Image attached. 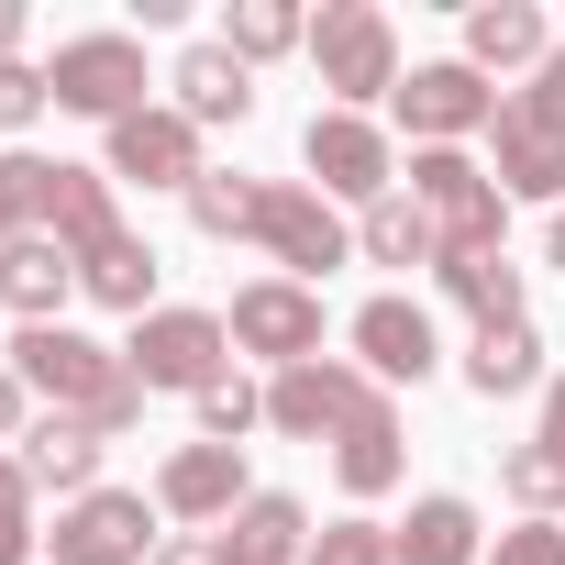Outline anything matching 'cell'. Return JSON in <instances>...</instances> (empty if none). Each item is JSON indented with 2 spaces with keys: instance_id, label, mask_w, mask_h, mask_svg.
I'll return each mask as SVG.
<instances>
[{
  "instance_id": "cell-1",
  "label": "cell",
  "mask_w": 565,
  "mask_h": 565,
  "mask_svg": "<svg viewBox=\"0 0 565 565\" xmlns=\"http://www.w3.org/2000/svg\"><path fill=\"white\" fill-rule=\"evenodd\" d=\"M311 78L333 89V111H366V100H399V23L377 0H333L311 23Z\"/></svg>"
},
{
  "instance_id": "cell-2",
  "label": "cell",
  "mask_w": 565,
  "mask_h": 565,
  "mask_svg": "<svg viewBox=\"0 0 565 565\" xmlns=\"http://www.w3.org/2000/svg\"><path fill=\"white\" fill-rule=\"evenodd\" d=\"M411 200L433 211L444 255H488V244H510V200H499V178H488L466 145H422V156H411Z\"/></svg>"
},
{
  "instance_id": "cell-3",
  "label": "cell",
  "mask_w": 565,
  "mask_h": 565,
  "mask_svg": "<svg viewBox=\"0 0 565 565\" xmlns=\"http://www.w3.org/2000/svg\"><path fill=\"white\" fill-rule=\"evenodd\" d=\"M255 244L277 255V277H300V289H322V277L355 255V222L311 189V178H266V200H255Z\"/></svg>"
},
{
  "instance_id": "cell-4",
  "label": "cell",
  "mask_w": 565,
  "mask_h": 565,
  "mask_svg": "<svg viewBox=\"0 0 565 565\" xmlns=\"http://www.w3.org/2000/svg\"><path fill=\"white\" fill-rule=\"evenodd\" d=\"M388 388L366 377V366H344V355H311V366H289V377H266V433H289V444H333L344 422H366Z\"/></svg>"
},
{
  "instance_id": "cell-5",
  "label": "cell",
  "mask_w": 565,
  "mask_h": 565,
  "mask_svg": "<svg viewBox=\"0 0 565 565\" xmlns=\"http://www.w3.org/2000/svg\"><path fill=\"white\" fill-rule=\"evenodd\" d=\"M45 89H56V111H78V122H134V111H145V45H134V34H67L56 67H45Z\"/></svg>"
},
{
  "instance_id": "cell-6",
  "label": "cell",
  "mask_w": 565,
  "mask_h": 565,
  "mask_svg": "<svg viewBox=\"0 0 565 565\" xmlns=\"http://www.w3.org/2000/svg\"><path fill=\"white\" fill-rule=\"evenodd\" d=\"M12 377L34 388V399H56V411H100L111 388H122V344H89L78 322H34L23 344H12Z\"/></svg>"
},
{
  "instance_id": "cell-7",
  "label": "cell",
  "mask_w": 565,
  "mask_h": 565,
  "mask_svg": "<svg viewBox=\"0 0 565 565\" xmlns=\"http://www.w3.org/2000/svg\"><path fill=\"white\" fill-rule=\"evenodd\" d=\"M45 565H156V499L145 488H89L56 510Z\"/></svg>"
},
{
  "instance_id": "cell-8",
  "label": "cell",
  "mask_w": 565,
  "mask_h": 565,
  "mask_svg": "<svg viewBox=\"0 0 565 565\" xmlns=\"http://www.w3.org/2000/svg\"><path fill=\"white\" fill-rule=\"evenodd\" d=\"M300 167H311V189H322V200H355V211H377V200L399 189V156H388V134H377L366 111H311Z\"/></svg>"
},
{
  "instance_id": "cell-9",
  "label": "cell",
  "mask_w": 565,
  "mask_h": 565,
  "mask_svg": "<svg viewBox=\"0 0 565 565\" xmlns=\"http://www.w3.org/2000/svg\"><path fill=\"white\" fill-rule=\"evenodd\" d=\"M222 355H233L222 311H145V322H134V344H122V366L145 377V399H156V388H189V399H200L211 377H233Z\"/></svg>"
},
{
  "instance_id": "cell-10",
  "label": "cell",
  "mask_w": 565,
  "mask_h": 565,
  "mask_svg": "<svg viewBox=\"0 0 565 565\" xmlns=\"http://www.w3.org/2000/svg\"><path fill=\"white\" fill-rule=\"evenodd\" d=\"M222 333L289 377V366H311V355H322V289H300V277H255V289H233Z\"/></svg>"
},
{
  "instance_id": "cell-11",
  "label": "cell",
  "mask_w": 565,
  "mask_h": 565,
  "mask_svg": "<svg viewBox=\"0 0 565 565\" xmlns=\"http://www.w3.org/2000/svg\"><path fill=\"white\" fill-rule=\"evenodd\" d=\"M100 178H122V189H200L211 167H200V122L178 111V100H145L134 122H111V156H100Z\"/></svg>"
},
{
  "instance_id": "cell-12",
  "label": "cell",
  "mask_w": 565,
  "mask_h": 565,
  "mask_svg": "<svg viewBox=\"0 0 565 565\" xmlns=\"http://www.w3.org/2000/svg\"><path fill=\"white\" fill-rule=\"evenodd\" d=\"M388 111L411 122V156H422V145H466V134H488V122H499V89H488L466 56H444V67H411Z\"/></svg>"
},
{
  "instance_id": "cell-13",
  "label": "cell",
  "mask_w": 565,
  "mask_h": 565,
  "mask_svg": "<svg viewBox=\"0 0 565 565\" xmlns=\"http://www.w3.org/2000/svg\"><path fill=\"white\" fill-rule=\"evenodd\" d=\"M355 366H366L377 388H422V377L444 366L433 311H422V300H399V289H388V300H366V311H355Z\"/></svg>"
},
{
  "instance_id": "cell-14",
  "label": "cell",
  "mask_w": 565,
  "mask_h": 565,
  "mask_svg": "<svg viewBox=\"0 0 565 565\" xmlns=\"http://www.w3.org/2000/svg\"><path fill=\"white\" fill-rule=\"evenodd\" d=\"M255 488H244V444H178L156 466V510L167 521H233Z\"/></svg>"
},
{
  "instance_id": "cell-15",
  "label": "cell",
  "mask_w": 565,
  "mask_h": 565,
  "mask_svg": "<svg viewBox=\"0 0 565 565\" xmlns=\"http://www.w3.org/2000/svg\"><path fill=\"white\" fill-rule=\"evenodd\" d=\"M488 178H499V200H543V211H565V145H554L543 122H521L510 100H499V122H488Z\"/></svg>"
},
{
  "instance_id": "cell-16",
  "label": "cell",
  "mask_w": 565,
  "mask_h": 565,
  "mask_svg": "<svg viewBox=\"0 0 565 565\" xmlns=\"http://www.w3.org/2000/svg\"><path fill=\"white\" fill-rule=\"evenodd\" d=\"M211 543H222V565H311V510L289 488H255Z\"/></svg>"
},
{
  "instance_id": "cell-17",
  "label": "cell",
  "mask_w": 565,
  "mask_h": 565,
  "mask_svg": "<svg viewBox=\"0 0 565 565\" xmlns=\"http://www.w3.org/2000/svg\"><path fill=\"white\" fill-rule=\"evenodd\" d=\"M23 477H34V499H56V510L89 499V488H100V433H89L78 411H45V422L23 433Z\"/></svg>"
},
{
  "instance_id": "cell-18",
  "label": "cell",
  "mask_w": 565,
  "mask_h": 565,
  "mask_svg": "<svg viewBox=\"0 0 565 565\" xmlns=\"http://www.w3.org/2000/svg\"><path fill=\"white\" fill-rule=\"evenodd\" d=\"M78 289V255L56 244V233H23V244H0V311H12L23 333L34 322H56V300Z\"/></svg>"
},
{
  "instance_id": "cell-19",
  "label": "cell",
  "mask_w": 565,
  "mask_h": 565,
  "mask_svg": "<svg viewBox=\"0 0 565 565\" xmlns=\"http://www.w3.org/2000/svg\"><path fill=\"white\" fill-rule=\"evenodd\" d=\"M45 233H56L67 255H100V244L122 233V211H111V178L56 156V167H45Z\"/></svg>"
},
{
  "instance_id": "cell-20",
  "label": "cell",
  "mask_w": 565,
  "mask_h": 565,
  "mask_svg": "<svg viewBox=\"0 0 565 565\" xmlns=\"http://www.w3.org/2000/svg\"><path fill=\"white\" fill-rule=\"evenodd\" d=\"M543 56H554V34H543L532 0H477V12H466V67H477V78H499V67H543Z\"/></svg>"
},
{
  "instance_id": "cell-21",
  "label": "cell",
  "mask_w": 565,
  "mask_h": 565,
  "mask_svg": "<svg viewBox=\"0 0 565 565\" xmlns=\"http://www.w3.org/2000/svg\"><path fill=\"white\" fill-rule=\"evenodd\" d=\"M167 89H178V111H189L200 134H211V122H244V111H255V67H244V56H222V45H189Z\"/></svg>"
},
{
  "instance_id": "cell-22",
  "label": "cell",
  "mask_w": 565,
  "mask_h": 565,
  "mask_svg": "<svg viewBox=\"0 0 565 565\" xmlns=\"http://www.w3.org/2000/svg\"><path fill=\"white\" fill-rule=\"evenodd\" d=\"M333 477H344V499H388V488L411 477V455H399V411H388V399H377L366 422L333 433Z\"/></svg>"
},
{
  "instance_id": "cell-23",
  "label": "cell",
  "mask_w": 565,
  "mask_h": 565,
  "mask_svg": "<svg viewBox=\"0 0 565 565\" xmlns=\"http://www.w3.org/2000/svg\"><path fill=\"white\" fill-rule=\"evenodd\" d=\"M388 554H399V565H488V554H477V510H466L455 488L411 499V521L388 532Z\"/></svg>"
},
{
  "instance_id": "cell-24",
  "label": "cell",
  "mask_w": 565,
  "mask_h": 565,
  "mask_svg": "<svg viewBox=\"0 0 565 565\" xmlns=\"http://www.w3.org/2000/svg\"><path fill=\"white\" fill-rule=\"evenodd\" d=\"M355 255L366 266H444V233H433V211L411 189H388L377 211H355Z\"/></svg>"
},
{
  "instance_id": "cell-25",
  "label": "cell",
  "mask_w": 565,
  "mask_h": 565,
  "mask_svg": "<svg viewBox=\"0 0 565 565\" xmlns=\"http://www.w3.org/2000/svg\"><path fill=\"white\" fill-rule=\"evenodd\" d=\"M466 388H477V399L543 388V333H532V311H521V322H488V333L466 344Z\"/></svg>"
},
{
  "instance_id": "cell-26",
  "label": "cell",
  "mask_w": 565,
  "mask_h": 565,
  "mask_svg": "<svg viewBox=\"0 0 565 565\" xmlns=\"http://www.w3.org/2000/svg\"><path fill=\"white\" fill-rule=\"evenodd\" d=\"M433 277H444L455 311H477V333H488V322H521V266H510V244H488V255H444Z\"/></svg>"
},
{
  "instance_id": "cell-27",
  "label": "cell",
  "mask_w": 565,
  "mask_h": 565,
  "mask_svg": "<svg viewBox=\"0 0 565 565\" xmlns=\"http://www.w3.org/2000/svg\"><path fill=\"white\" fill-rule=\"evenodd\" d=\"M78 289L100 300V311H156V244H134V233H111L100 255H78Z\"/></svg>"
},
{
  "instance_id": "cell-28",
  "label": "cell",
  "mask_w": 565,
  "mask_h": 565,
  "mask_svg": "<svg viewBox=\"0 0 565 565\" xmlns=\"http://www.w3.org/2000/svg\"><path fill=\"white\" fill-rule=\"evenodd\" d=\"M211 45H222V56H244V67H266V56L311 45V12H300V0H233Z\"/></svg>"
},
{
  "instance_id": "cell-29",
  "label": "cell",
  "mask_w": 565,
  "mask_h": 565,
  "mask_svg": "<svg viewBox=\"0 0 565 565\" xmlns=\"http://www.w3.org/2000/svg\"><path fill=\"white\" fill-rule=\"evenodd\" d=\"M255 200H266V178H233V167H211V178L189 189V222H200L211 244H233V233H255Z\"/></svg>"
},
{
  "instance_id": "cell-30",
  "label": "cell",
  "mask_w": 565,
  "mask_h": 565,
  "mask_svg": "<svg viewBox=\"0 0 565 565\" xmlns=\"http://www.w3.org/2000/svg\"><path fill=\"white\" fill-rule=\"evenodd\" d=\"M45 167L56 156H0V244H23V233H45Z\"/></svg>"
},
{
  "instance_id": "cell-31",
  "label": "cell",
  "mask_w": 565,
  "mask_h": 565,
  "mask_svg": "<svg viewBox=\"0 0 565 565\" xmlns=\"http://www.w3.org/2000/svg\"><path fill=\"white\" fill-rule=\"evenodd\" d=\"M255 422H266V388L255 377H211L200 388V444H244Z\"/></svg>"
},
{
  "instance_id": "cell-32",
  "label": "cell",
  "mask_w": 565,
  "mask_h": 565,
  "mask_svg": "<svg viewBox=\"0 0 565 565\" xmlns=\"http://www.w3.org/2000/svg\"><path fill=\"white\" fill-rule=\"evenodd\" d=\"M499 488H510L532 521H554V510H565V466H554L543 444H510V455H499Z\"/></svg>"
},
{
  "instance_id": "cell-33",
  "label": "cell",
  "mask_w": 565,
  "mask_h": 565,
  "mask_svg": "<svg viewBox=\"0 0 565 565\" xmlns=\"http://www.w3.org/2000/svg\"><path fill=\"white\" fill-rule=\"evenodd\" d=\"M56 111V89H45V67H0V134H34Z\"/></svg>"
},
{
  "instance_id": "cell-34",
  "label": "cell",
  "mask_w": 565,
  "mask_h": 565,
  "mask_svg": "<svg viewBox=\"0 0 565 565\" xmlns=\"http://www.w3.org/2000/svg\"><path fill=\"white\" fill-rule=\"evenodd\" d=\"M311 565H399V554H388V532H377V521H333V532L311 543Z\"/></svg>"
},
{
  "instance_id": "cell-35",
  "label": "cell",
  "mask_w": 565,
  "mask_h": 565,
  "mask_svg": "<svg viewBox=\"0 0 565 565\" xmlns=\"http://www.w3.org/2000/svg\"><path fill=\"white\" fill-rule=\"evenodd\" d=\"M510 111H521V122H543V134H554V145H565V45H554V56H543V67H532V89H521V100H510Z\"/></svg>"
},
{
  "instance_id": "cell-36",
  "label": "cell",
  "mask_w": 565,
  "mask_h": 565,
  "mask_svg": "<svg viewBox=\"0 0 565 565\" xmlns=\"http://www.w3.org/2000/svg\"><path fill=\"white\" fill-rule=\"evenodd\" d=\"M488 565H565V521H521V532H499Z\"/></svg>"
},
{
  "instance_id": "cell-37",
  "label": "cell",
  "mask_w": 565,
  "mask_h": 565,
  "mask_svg": "<svg viewBox=\"0 0 565 565\" xmlns=\"http://www.w3.org/2000/svg\"><path fill=\"white\" fill-rule=\"evenodd\" d=\"M134 422H145V377H134V366H122V388H111V399H100V411H89V433H100V444H111V433H134Z\"/></svg>"
},
{
  "instance_id": "cell-38",
  "label": "cell",
  "mask_w": 565,
  "mask_h": 565,
  "mask_svg": "<svg viewBox=\"0 0 565 565\" xmlns=\"http://www.w3.org/2000/svg\"><path fill=\"white\" fill-rule=\"evenodd\" d=\"M45 554V532H34V510H0V565H34Z\"/></svg>"
},
{
  "instance_id": "cell-39",
  "label": "cell",
  "mask_w": 565,
  "mask_h": 565,
  "mask_svg": "<svg viewBox=\"0 0 565 565\" xmlns=\"http://www.w3.org/2000/svg\"><path fill=\"white\" fill-rule=\"evenodd\" d=\"M23 399H34V388H23L12 366H0V444H23V433H34V411H23Z\"/></svg>"
},
{
  "instance_id": "cell-40",
  "label": "cell",
  "mask_w": 565,
  "mask_h": 565,
  "mask_svg": "<svg viewBox=\"0 0 565 565\" xmlns=\"http://www.w3.org/2000/svg\"><path fill=\"white\" fill-rule=\"evenodd\" d=\"M554 466H565V377H543V433H532Z\"/></svg>"
},
{
  "instance_id": "cell-41",
  "label": "cell",
  "mask_w": 565,
  "mask_h": 565,
  "mask_svg": "<svg viewBox=\"0 0 565 565\" xmlns=\"http://www.w3.org/2000/svg\"><path fill=\"white\" fill-rule=\"evenodd\" d=\"M156 565H222V543L211 532H178V543H156Z\"/></svg>"
},
{
  "instance_id": "cell-42",
  "label": "cell",
  "mask_w": 565,
  "mask_h": 565,
  "mask_svg": "<svg viewBox=\"0 0 565 565\" xmlns=\"http://www.w3.org/2000/svg\"><path fill=\"white\" fill-rule=\"evenodd\" d=\"M0 510H34V477H23V455H0Z\"/></svg>"
},
{
  "instance_id": "cell-43",
  "label": "cell",
  "mask_w": 565,
  "mask_h": 565,
  "mask_svg": "<svg viewBox=\"0 0 565 565\" xmlns=\"http://www.w3.org/2000/svg\"><path fill=\"white\" fill-rule=\"evenodd\" d=\"M0 67H23V12L0 0Z\"/></svg>"
},
{
  "instance_id": "cell-44",
  "label": "cell",
  "mask_w": 565,
  "mask_h": 565,
  "mask_svg": "<svg viewBox=\"0 0 565 565\" xmlns=\"http://www.w3.org/2000/svg\"><path fill=\"white\" fill-rule=\"evenodd\" d=\"M543 255H554V266H565V211H554V233H543Z\"/></svg>"
}]
</instances>
